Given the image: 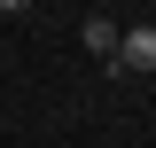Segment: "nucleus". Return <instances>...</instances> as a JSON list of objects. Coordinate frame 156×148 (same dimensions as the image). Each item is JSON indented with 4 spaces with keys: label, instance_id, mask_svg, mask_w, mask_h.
<instances>
[{
    "label": "nucleus",
    "instance_id": "nucleus-1",
    "mask_svg": "<svg viewBox=\"0 0 156 148\" xmlns=\"http://www.w3.org/2000/svg\"><path fill=\"white\" fill-rule=\"evenodd\" d=\"M117 70H133V78H148V70H156V23L117 31Z\"/></svg>",
    "mask_w": 156,
    "mask_h": 148
},
{
    "label": "nucleus",
    "instance_id": "nucleus-2",
    "mask_svg": "<svg viewBox=\"0 0 156 148\" xmlns=\"http://www.w3.org/2000/svg\"><path fill=\"white\" fill-rule=\"evenodd\" d=\"M78 39H86V55H94V62H117V23H109V16H86Z\"/></svg>",
    "mask_w": 156,
    "mask_h": 148
}]
</instances>
